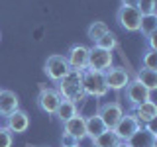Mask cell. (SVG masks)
I'll return each instance as SVG.
<instances>
[{"label": "cell", "mask_w": 157, "mask_h": 147, "mask_svg": "<svg viewBox=\"0 0 157 147\" xmlns=\"http://www.w3.org/2000/svg\"><path fill=\"white\" fill-rule=\"evenodd\" d=\"M55 90L59 92V96H61L63 100H71V102H75V104L78 100H82V98L86 96L85 88H82V71L69 69V73L57 82Z\"/></svg>", "instance_id": "cell-1"}, {"label": "cell", "mask_w": 157, "mask_h": 147, "mask_svg": "<svg viewBox=\"0 0 157 147\" xmlns=\"http://www.w3.org/2000/svg\"><path fill=\"white\" fill-rule=\"evenodd\" d=\"M82 88H85L86 96H92V98L106 96L108 86H106V81H104V73L85 69V71H82Z\"/></svg>", "instance_id": "cell-2"}, {"label": "cell", "mask_w": 157, "mask_h": 147, "mask_svg": "<svg viewBox=\"0 0 157 147\" xmlns=\"http://www.w3.org/2000/svg\"><path fill=\"white\" fill-rule=\"evenodd\" d=\"M61 102V96L55 88H49L45 85H39V94H37V108L43 112V114L53 116Z\"/></svg>", "instance_id": "cell-3"}, {"label": "cell", "mask_w": 157, "mask_h": 147, "mask_svg": "<svg viewBox=\"0 0 157 147\" xmlns=\"http://www.w3.org/2000/svg\"><path fill=\"white\" fill-rule=\"evenodd\" d=\"M43 73H45L53 82H59L69 73V65H67L65 55H59V53L49 55L45 59V65H43Z\"/></svg>", "instance_id": "cell-4"}, {"label": "cell", "mask_w": 157, "mask_h": 147, "mask_svg": "<svg viewBox=\"0 0 157 147\" xmlns=\"http://www.w3.org/2000/svg\"><path fill=\"white\" fill-rule=\"evenodd\" d=\"M112 61H114V57H112V51H104V49L94 47V45L88 47V65H86V69L104 73L106 69L112 67Z\"/></svg>", "instance_id": "cell-5"}, {"label": "cell", "mask_w": 157, "mask_h": 147, "mask_svg": "<svg viewBox=\"0 0 157 147\" xmlns=\"http://www.w3.org/2000/svg\"><path fill=\"white\" fill-rule=\"evenodd\" d=\"M116 22L120 24L126 32H137L141 22V14L137 12L136 6H120V10L116 12Z\"/></svg>", "instance_id": "cell-6"}, {"label": "cell", "mask_w": 157, "mask_h": 147, "mask_svg": "<svg viewBox=\"0 0 157 147\" xmlns=\"http://www.w3.org/2000/svg\"><path fill=\"white\" fill-rule=\"evenodd\" d=\"M96 116L104 122V126L108 130H114V126L120 122V118L124 116V110H122V104L120 102H106L98 108Z\"/></svg>", "instance_id": "cell-7"}, {"label": "cell", "mask_w": 157, "mask_h": 147, "mask_svg": "<svg viewBox=\"0 0 157 147\" xmlns=\"http://www.w3.org/2000/svg\"><path fill=\"white\" fill-rule=\"evenodd\" d=\"M140 127H141V124L137 122V118L134 114H124V116L120 118V122L114 126V130H112V131L116 134V137L120 141H128L137 130H140Z\"/></svg>", "instance_id": "cell-8"}, {"label": "cell", "mask_w": 157, "mask_h": 147, "mask_svg": "<svg viewBox=\"0 0 157 147\" xmlns=\"http://www.w3.org/2000/svg\"><path fill=\"white\" fill-rule=\"evenodd\" d=\"M104 81L108 90H122L130 82V73L124 67H110L104 71Z\"/></svg>", "instance_id": "cell-9"}, {"label": "cell", "mask_w": 157, "mask_h": 147, "mask_svg": "<svg viewBox=\"0 0 157 147\" xmlns=\"http://www.w3.org/2000/svg\"><path fill=\"white\" fill-rule=\"evenodd\" d=\"M65 59H67L69 69H75V71H85L86 65H88V47L77 43V45H73L67 51Z\"/></svg>", "instance_id": "cell-10"}, {"label": "cell", "mask_w": 157, "mask_h": 147, "mask_svg": "<svg viewBox=\"0 0 157 147\" xmlns=\"http://www.w3.org/2000/svg\"><path fill=\"white\" fill-rule=\"evenodd\" d=\"M124 88H126V100L130 102L132 106H137V104H141V102H145V100H151V92L147 90L144 85H140L136 78L130 81Z\"/></svg>", "instance_id": "cell-11"}, {"label": "cell", "mask_w": 157, "mask_h": 147, "mask_svg": "<svg viewBox=\"0 0 157 147\" xmlns=\"http://www.w3.org/2000/svg\"><path fill=\"white\" fill-rule=\"evenodd\" d=\"M126 143L128 147H157V134L149 131L145 126H141Z\"/></svg>", "instance_id": "cell-12"}, {"label": "cell", "mask_w": 157, "mask_h": 147, "mask_svg": "<svg viewBox=\"0 0 157 147\" xmlns=\"http://www.w3.org/2000/svg\"><path fill=\"white\" fill-rule=\"evenodd\" d=\"M6 127L12 134H24V131H28V127H29V116H28V112H24V110H18L16 112H12V114H8L6 116Z\"/></svg>", "instance_id": "cell-13"}, {"label": "cell", "mask_w": 157, "mask_h": 147, "mask_svg": "<svg viewBox=\"0 0 157 147\" xmlns=\"http://www.w3.org/2000/svg\"><path fill=\"white\" fill-rule=\"evenodd\" d=\"M132 114H134L137 118V122L144 126V124H149V122L157 120V106H155L153 100H145V102H141V104L134 106V112H132Z\"/></svg>", "instance_id": "cell-14"}, {"label": "cell", "mask_w": 157, "mask_h": 147, "mask_svg": "<svg viewBox=\"0 0 157 147\" xmlns=\"http://www.w3.org/2000/svg\"><path fill=\"white\" fill-rule=\"evenodd\" d=\"M63 131H67V134H71L73 137H77L78 141L86 139V126H85V118L81 114H75L71 118V120H67L65 124H63Z\"/></svg>", "instance_id": "cell-15"}, {"label": "cell", "mask_w": 157, "mask_h": 147, "mask_svg": "<svg viewBox=\"0 0 157 147\" xmlns=\"http://www.w3.org/2000/svg\"><path fill=\"white\" fill-rule=\"evenodd\" d=\"M20 108V98L14 90H0V116L6 118L8 114Z\"/></svg>", "instance_id": "cell-16"}, {"label": "cell", "mask_w": 157, "mask_h": 147, "mask_svg": "<svg viewBox=\"0 0 157 147\" xmlns=\"http://www.w3.org/2000/svg\"><path fill=\"white\" fill-rule=\"evenodd\" d=\"M85 126H86V137L88 139H96L100 134H104V131L108 130V127L104 126V122L100 120L96 114L94 116H88V118H85Z\"/></svg>", "instance_id": "cell-17"}, {"label": "cell", "mask_w": 157, "mask_h": 147, "mask_svg": "<svg viewBox=\"0 0 157 147\" xmlns=\"http://www.w3.org/2000/svg\"><path fill=\"white\" fill-rule=\"evenodd\" d=\"M136 81L140 82V85H144L147 90L151 92V90H155V88H157V71L141 67L140 71L136 73Z\"/></svg>", "instance_id": "cell-18"}, {"label": "cell", "mask_w": 157, "mask_h": 147, "mask_svg": "<svg viewBox=\"0 0 157 147\" xmlns=\"http://www.w3.org/2000/svg\"><path fill=\"white\" fill-rule=\"evenodd\" d=\"M75 114H78L77 112V104L75 102H71V100H63L61 98V102H59V106H57V110H55V114L53 116H57V120L61 122V124H65L67 120H71Z\"/></svg>", "instance_id": "cell-19"}, {"label": "cell", "mask_w": 157, "mask_h": 147, "mask_svg": "<svg viewBox=\"0 0 157 147\" xmlns=\"http://www.w3.org/2000/svg\"><path fill=\"white\" fill-rule=\"evenodd\" d=\"M110 32V28H108L106 22H100V20H94V22H90V26L86 29V37L90 39L92 43H96L98 39L102 36H106V33Z\"/></svg>", "instance_id": "cell-20"}, {"label": "cell", "mask_w": 157, "mask_h": 147, "mask_svg": "<svg viewBox=\"0 0 157 147\" xmlns=\"http://www.w3.org/2000/svg\"><path fill=\"white\" fill-rule=\"evenodd\" d=\"M120 143V139L116 137V134L112 130H106L104 134H100L96 139H92V145L94 147H116Z\"/></svg>", "instance_id": "cell-21"}, {"label": "cell", "mask_w": 157, "mask_h": 147, "mask_svg": "<svg viewBox=\"0 0 157 147\" xmlns=\"http://www.w3.org/2000/svg\"><path fill=\"white\" fill-rule=\"evenodd\" d=\"M141 36L147 37L149 33H155L157 32V14H149V16H141V22H140V29Z\"/></svg>", "instance_id": "cell-22"}, {"label": "cell", "mask_w": 157, "mask_h": 147, "mask_svg": "<svg viewBox=\"0 0 157 147\" xmlns=\"http://www.w3.org/2000/svg\"><path fill=\"white\" fill-rule=\"evenodd\" d=\"M94 47H100V49H104V51H114V49L118 47V37L112 32H108L106 36H102L94 43Z\"/></svg>", "instance_id": "cell-23"}, {"label": "cell", "mask_w": 157, "mask_h": 147, "mask_svg": "<svg viewBox=\"0 0 157 147\" xmlns=\"http://www.w3.org/2000/svg\"><path fill=\"white\" fill-rule=\"evenodd\" d=\"M141 67L157 71V51H153V49H145V53L141 55Z\"/></svg>", "instance_id": "cell-24"}, {"label": "cell", "mask_w": 157, "mask_h": 147, "mask_svg": "<svg viewBox=\"0 0 157 147\" xmlns=\"http://www.w3.org/2000/svg\"><path fill=\"white\" fill-rule=\"evenodd\" d=\"M136 8L141 16H149V14H155L157 6H155V0H137Z\"/></svg>", "instance_id": "cell-25"}, {"label": "cell", "mask_w": 157, "mask_h": 147, "mask_svg": "<svg viewBox=\"0 0 157 147\" xmlns=\"http://www.w3.org/2000/svg\"><path fill=\"white\" fill-rule=\"evenodd\" d=\"M12 141H14L12 131H10L6 126L0 127V147H12Z\"/></svg>", "instance_id": "cell-26"}, {"label": "cell", "mask_w": 157, "mask_h": 147, "mask_svg": "<svg viewBox=\"0 0 157 147\" xmlns=\"http://www.w3.org/2000/svg\"><path fill=\"white\" fill-rule=\"evenodd\" d=\"M81 141L77 139V137H73L71 134H67V131H63V135H61V147H75L78 145Z\"/></svg>", "instance_id": "cell-27"}, {"label": "cell", "mask_w": 157, "mask_h": 147, "mask_svg": "<svg viewBox=\"0 0 157 147\" xmlns=\"http://www.w3.org/2000/svg\"><path fill=\"white\" fill-rule=\"evenodd\" d=\"M145 39H147V49H153V51H157V32L155 33H149Z\"/></svg>", "instance_id": "cell-28"}, {"label": "cell", "mask_w": 157, "mask_h": 147, "mask_svg": "<svg viewBox=\"0 0 157 147\" xmlns=\"http://www.w3.org/2000/svg\"><path fill=\"white\" fill-rule=\"evenodd\" d=\"M120 2H122V6H136L137 0H120Z\"/></svg>", "instance_id": "cell-29"}, {"label": "cell", "mask_w": 157, "mask_h": 147, "mask_svg": "<svg viewBox=\"0 0 157 147\" xmlns=\"http://www.w3.org/2000/svg\"><path fill=\"white\" fill-rule=\"evenodd\" d=\"M116 147H128V143H126V141H120V143H118Z\"/></svg>", "instance_id": "cell-30"}, {"label": "cell", "mask_w": 157, "mask_h": 147, "mask_svg": "<svg viewBox=\"0 0 157 147\" xmlns=\"http://www.w3.org/2000/svg\"><path fill=\"white\" fill-rule=\"evenodd\" d=\"M75 147H81V145H75Z\"/></svg>", "instance_id": "cell-31"}]
</instances>
